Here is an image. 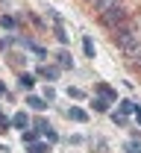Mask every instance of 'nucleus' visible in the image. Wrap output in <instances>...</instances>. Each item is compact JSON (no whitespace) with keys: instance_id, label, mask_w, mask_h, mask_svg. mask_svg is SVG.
<instances>
[{"instance_id":"f3484780","label":"nucleus","mask_w":141,"mask_h":153,"mask_svg":"<svg viewBox=\"0 0 141 153\" xmlns=\"http://www.w3.org/2000/svg\"><path fill=\"white\" fill-rule=\"evenodd\" d=\"M112 121H115L118 127H123V124H126V115H121V112H112Z\"/></svg>"},{"instance_id":"f03ea898","label":"nucleus","mask_w":141,"mask_h":153,"mask_svg":"<svg viewBox=\"0 0 141 153\" xmlns=\"http://www.w3.org/2000/svg\"><path fill=\"white\" fill-rule=\"evenodd\" d=\"M100 21H103V27L115 30L118 24H123V21H126V9H123L121 3H118V6H112L109 12H103V15H100Z\"/></svg>"},{"instance_id":"5701e85b","label":"nucleus","mask_w":141,"mask_h":153,"mask_svg":"<svg viewBox=\"0 0 141 153\" xmlns=\"http://www.w3.org/2000/svg\"><path fill=\"white\" fill-rule=\"evenodd\" d=\"M88 3H91V0H88Z\"/></svg>"},{"instance_id":"a211bd4d","label":"nucleus","mask_w":141,"mask_h":153,"mask_svg":"<svg viewBox=\"0 0 141 153\" xmlns=\"http://www.w3.org/2000/svg\"><path fill=\"white\" fill-rule=\"evenodd\" d=\"M126 153H141V144L138 141H126Z\"/></svg>"},{"instance_id":"f257e3e1","label":"nucleus","mask_w":141,"mask_h":153,"mask_svg":"<svg viewBox=\"0 0 141 153\" xmlns=\"http://www.w3.org/2000/svg\"><path fill=\"white\" fill-rule=\"evenodd\" d=\"M115 38V44L121 47L123 56H138L141 53V38L135 36V33H126V36H112Z\"/></svg>"},{"instance_id":"39448f33","label":"nucleus","mask_w":141,"mask_h":153,"mask_svg":"<svg viewBox=\"0 0 141 153\" xmlns=\"http://www.w3.org/2000/svg\"><path fill=\"white\" fill-rule=\"evenodd\" d=\"M38 74L44 76L47 82H56V79H59V68H47V65H41V68H38Z\"/></svg>"},{"instance_id":"6e6552de","label":"nucleus","mask_w":141,"mask_h":153,"mask_svg":"<svg viewBox=\"0 0 141 153\" xmlns=\"http://www.w3.org/2000/svg\"><path fill=\"white\" fill-rule=\"evenodd\" d=\"M27 150H30V153H50V147H47L44 141H32V144H30Z\"/></svg>"},{"instance_id":"4be33fe9","label":"nucleus","mask_w":141,"mask_h":153,"mask_svg":"<svg viewBox=\"0 0 141 153\" xmlns=\"http://www.w3.org/2000/svg\"><path fill=\"white\" fill-rule=\"evenodd\" d=\"M135 65H138V68H141V56H135Z\"/></svg>"},{"instance_id":"2eb2a0df","label":"nucleus","mask_w":141,"mask_h":153,"mask_svg":"<svg viewBox=\"0 0 141 153\" xmlns=\"http://www.w3.org/2000/svg\"><path fill=\"white\" fill-rule=\"evenodd\" d=\"M21 135H24V138H27V141H30V144H32V141H35V138H38V130H24V133H21Z\"/></svg>"},{"instance_id":"423d86ee","label":"nucleus","mask_w":141,"mask_h":153,"mask_svg":"<svg viewBox=\"0 0 141 153\" xmlns=\"http://www.w3.org/2000/svg\"><path fill=\"white\" fill-rule=\"evenodd\" d=\"M68 118H74V121H88V112H85V109H80V106H71V109H68Z\"/></svg>"},{"instance_id":"aec40b11","label":"nucleus","mask_w":141,"mask_h":153,"mask_svg":"<svg viewBox=\"0 0 141 153\" xmlns=\"http://www.w3.org/2000/svg\"><path fill=\"white\" fill-rule=\"evenodd\" d=\"M56 38H59L62 44H68V33H65V30H62V27H56Z\"/></svg>"},{"instance_id":"9d476101","label":"nucleus","mask_w":141,"mask_h":153,"mask_svg":"<svg viewBox=\"0 0 141 153\" xmlns=\"http://www.w3.org/2000/svg\"><path fill=\"white\" fill-rule=\"evenodd\" d=\"M91 109H97V112H106V109H109V100H106V97H94V100H91Z\"/></svg>"},{"instance_id":"4468645a","label":"nucleus","mask_w":141,"mask_h":153,"mask_svg":"<svg viewBox=\"0 0 141 153\" xmlns=\"http://www.w3.org/2000/svg\"><path fill=\"white\" fill-rule=\"evenodd\" d=\"M18 82H21V88H32V82H35V79H32L30 74H21V76H18Z\"/></svg>"},{"instance_id":"0eeeda50","label":"nucleus","mask_w":141,"mask_h":153,"mask_svg":"<svg viewBox=\"0 0 141 153\" xmlns=\"http://www.w3.org/2000/svg\"><path fill=\"white\" fill-rule=\"evenodd\" d=\"M56 59H59L62 68H74V59H71V53H68V50H59V53H56Z\"/></svg>"},{"instance_id":"ddd939ff","label":"nucleus","mask_w":141,"mask_h":153,"mask_svg":"<svg viewBox=\"0 0 141 153\" xmlns=\"http://www.w3.org/2000/svg\"><path fill=\"white\" fill-rule=\"evenodd\" d=\"M97 91H100V94L106 97V100H115V97H118V94H115V91H112V88H109V85H103V82H100V85H97Z\"/></svg>"},{"instance_id":"20e7f679","label":"nucleus","mask_w":141,"mask_h":153,"mask_svg":"<svg viewBox=\"0 0 141 153\" xmlns=\"http://www.w3.org/2000/svg\"><path fill=\"white\" fill-rule=\"evenodd\" d=\"M91 3H94V12H109V9H112V6H118V3H121V0H91Z\"/></svg>"},{"instance_id":"1a4fd4ad","label":"nucleus","mask_w":141,"mask_h":153,"mask_svg":"<svg viewBox=\"0 0 141 153\" xmlns=\"http://www.w3.org/2000/svg\"><path fill=\"white\" fill-rule=\"evenodd\" d=\"M82 50H85V56H88V59H94V41H91L88 36L82 38Z\"/></svg>"},{"instance_id":"dca6fc26","label":"nucleus","mask_w":141,"mask_h":153,"mask_svg":"<svg viewBox=\"0 0 141 153\" xmlns=\"http://www.w3.org/2000/svg\"><path fill=\"white\" fill-rule=\"evenodd\" d=\"M129 112H135V106H132L129 100H123L121 103V115H129Z\"/></svg>"},{"instance_id":"412c9836","label":"nucleus","mask_w":141,"mask_h":153,"mask_svg":"<svg viewBox=\"0 0 141 153\" xmlns=\"http://www.w3.org/2000/svg\"><path fill=\"white\" fill-rule=\"evenodd\" d=\"M3 94H6V85H3V82H0V97H3Z\"/></svg>"},{"instance_id":"6ab92c4d","label":"nucleus","mask_w":141,"mask_h":153,"mask_svg":"<svg viewBox=\"0 0 141 153\" xmlns=\"http://www.w3.org/2000/svg\"><path fill=\"white\" fill-rule=\"evenodd\" d=\"M9 127H12V121H9V118H6V115H0V133H6V130H9Z\"/></svg>"},{"instance_id":"9b49d317","label":"nucleus","mask_w":141,"mask_h":153,"mask_svg":"<svg viewBox=\"0 0 141 153\" xmlns=\"http://www.w3.org/2000/svg\"><path fill=\"white\" fill-rule=\"evenodd\" d=\"M0 27H3V30H15V27H18V21L12 18V15H3V18H0Z\"/></svg>"},{"instance_id":"7ed1b4c3","label":"nucleus","mask_w":141,"mask_h":153,"mask_svg":"<svg viewBox=\"0 0 141 153\" xmlns=\"http://www.w3.org/2000/svg\"><path fill=\"white\" fill-rule=\"evenodd\" d=\"M12 127H18L21 133H24V130H30V115H27V112H18L15 118H12Z\"/></svg>"},{"instance_id":"f8f14e48","label":"nucleus","mask_w":141,"mask_h":153,"mask_svg":"<svg viewBox=\"0 0 141 153\" xmlns=\"http://www.w3.org/2000/svg\"><path fill=\"white\" fill-rule=\"evenodd\" d=\"M27 103H30L32 109H44V106H47V103H44V97H35V94H30V97H27Z\"/></svg>"}]
</instances>
